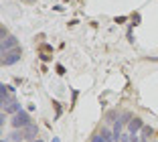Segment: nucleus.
Returning a JSON list of instances; mask_svg holds the SVG:
<instances>
[{"label":"nucleus","mask_w":158,"mask_h":142,"mask_svg":"<svg viewBox=\"0 0 158 142\" xmlns=\"http://www.w3.org/2000/svg\"><path fill=\"white\" fill-rule=\"evenodd\" d=\"M89 142H106V140H103V136H102V134H93Z\"/></svg>","instance_id":"11"},{"label":"nucleus","mask_w":158,"mask_h":142,"mask_svg":"<svg viewBox=\"0 0 158 142\" xmlns=\"http://www.w3.org/2000/svg\"><path fill=\"white\" fill-rule=\"evenodd\" d=\"M23 138H24V130L23 128H16L12 134H10V140H12V142H20Z\"/></svg>","instance_id":"8"},{"label":"nucleus","mask_w":158,"mask_h":142,"mask_svg":"<svg viewBox=\"0 0 158 142\" xmlns=\"http://www.w3.org/2000/svg\"><path fill=\"white\" fill-rule=\"evenodd\" d=\"M20 57H23V49L20 47H16L12 51H6V53H2V65H14L16 61H20Z\"/></svg>","instance_id":"2"},{"label":"nucleus","mask_w":158,"mask_h":142,"mask_svg":"<svg viewBox=\"0 0 158 142\" xmlns=\"http://www.w3.org/2000/svg\"><path fill=\"white\" fill-rule=\"evenodd\" d=\"M0 142H10V140H4V138H2V140H0Z\"/></svg>","instance_id":"16"},{"label":"nucleus","mask_w":158,"mask_h":142,"mask_svg":"<svg viewBox=\"0 0 158 142\" xmlns=\"http://www.w3.org/2000/svg\"><path fill=\"white\" fill-rule=\"evenodd\" d=\"M53 142H61V140H59V138H53Z\"/></svg>","instance_id":"15"},{"label":"nucleus","mask_w":158,"mask_h":142,"mask_svg":"<svg viewBox=\"0 0 158 142\" xmlns=\"http://www.w3.org/2000/svg\"><path fill=\"white\" fill-rule=\"evenodd\" d=\"M120 122L122 124H130L132 122V114H128V112H126V114H122L120 116Z\"/></svg>","instance_id":"10"},{"label":"nucleus","mask_w":158,"mask_h":142,"mask_svg":"<svg viewBox=\"0 0 158 142\" xmlns=\"http://www.w3.org/2000/svg\"><path fill=\"white\" fill-rule=\"evenodd\" d=\"M31 142H43V140H31Z\"/></svg>","instance_id":"17"},{"label":"nucleus","mask_w":158,"mask_h":142,"mask_svg":"<svg viewBox=\"0 0 158 142\" xmlns=\"http://www.w3.org/2000/svg\"><path fill=\"white\" fill-rule=\"evenodd\" d=\"M24 130V140H37V136H39V128H37V124H28L27 128H23Z\"/></svg>","instance_id":"4"},{"label":"nucleus","mask_w":158,"mask_h":142,"mask_svg":"<svg viewBox=\"0 0 158 142\" xmlns=\"http://www.w3.org/2000/svg\"><path fill=\"white\" fill-rule=\"evenodd\" d=\"M57 73L63 75V73H65V67H63V65H57Z\"/></svg>","instance_id":"12"},{"label":"nucleus","mask_w":158,"mask_h":142,"mask_svg":"<svg viewBox=\"0 0 158 142\" xmlns=\"http://www.w3.org/2000/svg\"><path fill=\"white\" fill-rule=\"evenodd\" d=\"M142 128H144V122H142V118H132V122L128 124V132H130V134H138Z\"/></svg>","instance_id":"5"},{"label":"nucleus","mask_w":158,"mask_h":142,"mask_svg":"<svg viewBox=\"0 0 158 142\" xmlns=\"http://www.w3.org/2000/svg\"><path fill=\"white\" fill-rule=\"evenodd\" d=\"M20 110H23V108H20V104L16 100H12L6 108H2V112H6V114H10V116H14L16 112H20Z\"/></svg>","instance_id":"6"},{"label":"nucleus","mask_w":158,"mask_h":142,"mask_svg":"<svg viewBox=\"0 0 158 142\" xmlns=\"http://www.w3.org/2000/svg\"><path fill=\"white\" fill-rule=\"evenodd\" d=\"M154 134V130L150 128V126H144V128H142V138H150Z\"/></svg>","instance_id":"9"},{"label":"nucleus","mask_w":158,"mask_h":142,"mask_svg":"<svg viewBox=\"0 0 158 142\" xmlns=\"http://www.w3.org/2000/svg\"><path fill=\"white\" fill-rule=\"evenodd\" d=\"M103 136V140L106 142H116V136H114V130H110V128H102V132H99Z\"/></svg>","instance_id":"7"},{"label":"nucleus","mask_w":158,"mask_h":142,"mask_svg":"<svg viewBox=\"0 0 158 142\" xmlns=\"http://www.w3.org/2000/svg\"><path fill=\"white\" fill-rule=\"evenodd\" d=\"M132 20H134V24H138L140 23V14H134V16H132Z\"/></svg>","instance_id":"13"},{"label":"nucleus","mask_w":158,"mask_h":142,"mask_svg":"<svg viewBox=\"0 0 158 142\" xmlns=\"http://www.w3.org/2000/svg\"><path fill=\"white\" fill-rule=\"evenodd\" d=\"M16 47H19V39L12 37V35H8L6 39H2V43H0V51H2V53L12 51V49H16Z\"/></svg>","instance_id":"3"},{"label":"nucleus","mask_w":158,"mask_h":142,"mask_svg":"<svg viewBox=\"0 0 158 142\" xmlns=\"http://www.w3.org/2000/svg\"><path fill=\"white\" fill-rule=\"evenodd\" d=\"M55 110H57V116H61V105L57 104V101H55Z\"/></svg>","instance_id":"14"},{"label":"nucleus","mask_w":158,"mask_h":142,"mask_svg":"<svg viewBox=\"0 0 158 142\" xmlns=\"http://www.w3.org/2000/svg\"><path fill=\"white\" fill-rule=\"evenodd\" d=\"M10 124H12L14 128H27L28 124H31V116H28L27 110H20V112H16V114L12 116Z\"/></svg>","instance_id":"1"}]
</instances>
